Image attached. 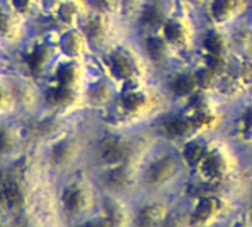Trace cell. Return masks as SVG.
I'll use <instances>...</instances> for the list:
<instances>
[{"label":"cell","mask_w":252,"mask_h":227,"mask_svg":"<svg viewBox=\"0 0 252 227\" xmlns=\"http://www.w3.org/2000/svg\"><path fill=\"white\" fill-rule=\"evenodd\" d=\"M235 148L230 140L211 136L208 148L190 177L204 188L223 189L235 179L241 167Z\"/></svg>","instance_id":"obj_2"},{"label":"cell","mask_w":252,"mask_h":227,"mask_svg":"<svg viewBox=\"0 0 252 227\" xmlns=\"http://www.w3.org/2000/svg\"><path fill=\"white\" fill-rule=\"evenodd\" d=\"M185 9H188L189 12L195 13V12H201L202 7L205 6L207 0H177Z\"/></svg>","instance_id":"obj_10"},{"label":"cell","mask_w":252,"mask_h":227,"mask_svg":"<svg viewBox=\"0 0 252 227\" xmlns=\"http://www.w3.org/2000/svg\"><path fill=\"white\" fill-rule=\"evenodd\" d=\"M251 32H252V19H251Z\"/></svg>","instance_id":"obj_12"},{"label":"cell","mask_w":252,"mask_h":227,"mask_svg":"<svg viewBox=\"0 0 252 227\" xmlns=\"http://www.w3.org/2000/svg\"><path fill=\"white\" fill-rule=\"evenodd\" d=\"M188 176L176 146L155 143L142 155L136 164V195L168 196ZM133 196V198H134Z\"/></svg>","instance_id":"obj_1"},{"label":"cell","mask_w":252,"mask_h":227,"mask_svg":"<svg viewBox=\"0 0 252 227\" xmlns=\"http://www.w3.org/2000/svg\"><path fill=\"white\" fill-rule=\"evenodd\" d=\"M25 151L22 129L12 115H0V168L12 165Z\"/></svg>","instance_id":"obj_7"},{"label":"cell","mask_w":252,"mask_h":227,"mask_svg":"<svg viewBox=\"0 0 252 227\" xmlns=\"http://www.w3.org/2000/svg\"><path fill=\"white\" fill-rule=\"evenodd\" d=\"M232 143L252 149V99L241 103L232 120Z\"/></svg>","instance_id":"obj_9"},{"label":"cell","mask_w":252,"mask_h":227,"mask_svg":"<svg viewBox=\"0 0 252 227\" xmlns=\"http://www.w3.org/2000/svg\"><path fill=\"white\" fill-rule=\"evenodd\" d=\"M248 9L245 0H207L201 12L207 25L230 31Z\"/></svg>","instance_id":"obj_6"},{"label":"cell","mask_w":252,"mask_h":227,"mask_svg":"<svg viewBox=\"0 0 252 227\" xmlns=\"http://www.w3.org/2000/svg\"><path fill=\"white\" fill-rule=\"evenodd\" d=\"M164 84V96L176 102L179 106L198 89H201L193 65L176 68L173 72L168 74Z\"/></svg>","instance_id":"obj_8"},{"label":"cell","mask_w":252,"mask_h":227,"mask_svg":"<svg viewBox=\"0 0 252 227\" xmlns=\"http://www.w3.org/2000/svg\"><path fill=\"white\" fill-rule=\"evenodd\" d=\"M190 13L192 12H189L179 3L177 6L170 9L165 19L157 30V34L168 46L173 56H182L183 53L196 52V35L199 28Z\"/></svg>","instance_id":"obj_3"},{"label":"cell","mask_w":252,"mask_h":227,"mask_svg":"<svg viewBox=\"0 0 252 227\" xmlns=\"http://www.w3.org/2000/svg\"><path fill=\"white\" fill-rule=\"evenodd\" d=\"M245 1L248 3V6H250V7H252V0H245Z\"/></svg>","instance_id":"obj_11"},{"label":"cell","mask_w":252,"mask_h":227,"mask_svg":"<svg viewBox=\"0 0 252 227\" xmlns=\"http://www.w3.org/2000/svg\"><path fill=\"white\" fill-rule=\"evenodd\" d=\"M196 133L190 117L182 108L159 114L157 123V139L159 142L177 146Z\"/></svg>","instance_id":"obj_5"},{"label":"cell","mask_w":252,"mask_h":227,"mask_svg":"<svg viewBox=\"0 0 252 227\" xmlns=\"http://www.w3.org/2000/svg\"><path fill=\"white\" fill-rule=\"evenodd\" d=\"M232 199L223 192V189H205L192 198V202L186 211V223L196 226H208L219 223L220 219H226L235 214Z\"/></svg>","instance_id":"obj_4"}]
</instances>
